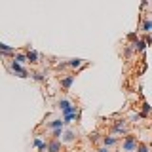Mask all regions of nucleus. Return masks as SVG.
Instances as JSON below:
<instances>
[{
	"label": "nucleus",
	"instance_id": "nucleus-1",
	"mask_svg": "<svg viewBox=\"0 0 152 152\" xmlns=\"http://www.w3.org/2000/svg\"><path fill=\"white\" fill-rule=\"evenodd\" d=\"M137 146H139V142H137V137H133V135H127L126 141L122 142L124 152H137Z\"/></svg>",
	"mask_w": 152,
	"mask_h": 152
},
{
	"label": "nucleus",
	"instance_id": "nucleus-2",
	"mask_svg": "<svg viewBox=\"0 0 152 152\" xmlns=\"http://www.w3.org/2000/svg\"><path fill=\"white\" fill-rule=\"evenodd\" d=\"M8 69L12 70L13 74H19V78H27V76H28V72H27L25 69H23V65H21V63H17V61H12Z\"/></svg>",
	"mask_w": 152,
	"mask_h": 152
},
{
	"label": "nucleus",
	"instance_id": "nucleus-3",
	"mask_svg": "<svg viewBox=\"0 0 152 152\" xmlns=\"http://www.w3.org/2000/svg\"><path fill=\"white\" fill-rule=\"evenodd\" d=\"M72 84H74V74H66V76L61 78V88L63 89H69Z\"/></svg>",
	"mask_w": 152,
	"mask_h": 152
},
{
	"label": "nucleus",
	"instance_id": "nucleus-4",
	"mask_svg": "<svg viewBox=\"0 0 152 152\" xmlns=\"http://www.w3.org/2000/svg\"><path fill=\"white\" fill-rule=\"evenodd\" d=\"M126 131H127L126 120H118L116 124H114V133H126Z\"/></svg>",
	"mask_w": 152,
	"mask_h": 152
},
{
	"label": "nucleus",
	"instance_id": "nucleus-5",
	"mask_svg": "<svg viewBox=\"0 0 152 152\" xmlns=\"http://www.w3.org/2000/svg\"><path fill=\"white\" fill-rule=\"evenodd\" d=\"M146 44H148L146 40H141V38H137L135 44H131V46H133V50H135V51H145V50H146Z\"/></svg>",
	"mask_w": 152,
	"mask_h": 152
},
{
	"label": "nucleus",
	"instance_id": "nucleus-6",
	"mask_svg": "<svg viewBox=\"0 0 152 152\" xmlns=\"http://www.w3.org/2000/svg\"><path fill=\"white\" fill-rule=\"evenodd\" d=\"M48 152H61V142L57 139L50 141V142H48Z\"/></svg>",
	"mask_w": 152,
	"mask_h": 152
},
{
	"label": "nucleus",
	"instance_id": "nucleus-7",
	"mask_svg": "<svg viewBox=\"0 0 152 152\" xmlns=\"http://www.w3.org/2000/svg\"><path fill=\"white\" fill-rule=\"evenodd\" d=\"M66 65H69L70 69H76V70H78V69H82V66L86 65V61H84V59H70Z\"/></svg>",
	"mask_w": 152,
	"mask_h": 152
},
{
	"label": "nucleus",
	"instance_id": "nucleus-8",
	"mask_svg": "<svg viewBox=\"0 0 152 152\" xmlns=\"http://www.w3.org/2000/svg\"><path fill=\"white\" fill-rule=\"evenodd\" d=\"M34 146H36L40 152H48V142H44L42 139H38V137L34 139Z\"/></svg>",
	"mask_w": 152,
	"mask_h": 152
},
{
	"label": "nucleus",
	"instance_id": "nucleus-9",
	"mask_svg": "<svg viewBox=\"0 0 152 152\" xmlns=\"http://www.w3.org/2000/svg\"><path fill=\"white\" fill-rule=\"evenodd\" d=\"M63 126H65V120H59V118H57V120H51L50 124H48L50 129H57V127H63Z\"/></svg>",
	"mask_w": 152,
	"mask_h": 152
},
{
	"label": "nucleus",
	"instance_id": "nucleus-10",
	"mask_svg": "<svg viewBox=\"0 0 152 152\" xmlns=\"http://www.w3.org/2000/svg\"><path fill=\"white\" fill-rule=\"evenodd\" d=\"M13 61H17V63H27L28 61V57H27V53H13Z\"/></svg>",
	"mask_w": 152,
	"mask_h": 152
},
{
	"label": "nucleus",
	"instance_id": "nucleus-11",
	"mask_svg": "<svg viewBox=\"0 0 152 152\" xmlns=\"http://www.w3.org/2000/svg\"><path fill=\"white\" fill-rule=\"evenodd\" d=\"M116 142H118L116 137H104V139H103V145L107 146V148H108V146H114Z\"/></svg>",
	"mask_w": 152,
	"mask_h": 152
},
{
	"label": "nucleus",
	"instance_id": "nucleus-12",
	"mask_svg": "<svg viewBox=\"0 0 152 152\" xmlns=\"http://www.w3.org/2000/svg\"><path fill=\"white\" fill-rule=\"evenodd\" d=\"M74 139H76L74 131H70V129H69V131H65V135H63V141H65V142H72Z\"/></svg>",
	"mask_w": 152,
	"mask_h": 152
},
{
	"label": "nucleus",
	"instance_id": "nucleus-13",
	"mask_svg": "<svg viewBox=\"0 0 152 152\" xmlns=\"http://www.w3.org/2000/svg\"><path fill=\"white\" fill-rule=\"evenodd\" d=\"M0 50H2V53H4V55H10V53H15V50H13V48H10L8 44H0Z\"/></svg>",
	"mask_w": 152,
	"mask_h": 152
},
{
	"label": "nucleus",
	"instance_id": "nucleus-14",
	"mask_svg": "<svg viewBox=\"0 0 152 152\" xmlns=\"http://www.w3.org/2000/svg\"><path fill=\"white\" fill-rule=\"evenodd\" d=\"M27 57H28V63H38V53L36 51H27Z\"/></svg>",
	"mask_w": 152,
	"mask_h": 152
},
{
	"label": "nucleus",
	"instance_id": "nucleus-15",
	"mask_svg": "<svg viewBox=\"0 0 152 152\" xmlns=\"http://www.w3.org/2000/svg\"><path fill=\"white\" fill-rule=\"evenodd\" d=\"M150 112H152V107H150V104L148 103H142V116H150Z\"/></svg>",
	"mask_w": 152,
	"mask_h": 152
},
{
	"label": "nucleus",
	"instance_id": "nucleus-16",
	"mask_svg": "<svg viewBox=\"0 0 152 152\" xmlns=\"http://www.w3.org/2000/svg\"><path fill=\"white\" fill-rule=\"evenodd\" d=\"M142 31H145V32L152 31V21H150V19H145V21H142Z\"/></svg>",
	"mask_w": 152,
	"mask_h": 152
},
{
	"label": "nucleus",
	"instance_id": "nucleus-17",
	"mask_svg": "<svg viewBox=\"0 0 152 152\" xmlns=\"http://www.w3.org/2000/svg\"><path fill=\"white\" fill-rule=\"evenodd\" d=\"M51 135H53V139H59V137L63 135V127H57V129H51Z\"/></svg>",
	"mask_w": 152,
	"mask_h": 152
},
{
	"label": "nucleus",
	"instance_id": "nucleus-18",
	"mask_svg": "<svg viewBox=\"0 0 152 152\" xmlns=\"http://www.w3.org/2000/svg\"><path fill=\"white\" fill-rule=\"evenodd\" d=\"M70 104H72L70 101H66V99H61V101H59V108H61V110H65V108L70 107Z\"/></svg>",
	"mask_w": 152,
	"mask_h": 152
},
{
	"label": "nucleus",
	"instance_id": "nucleus-19",
	"mask_svg": "<svg viewBox=\"0 0 152 152\" xmlns=\"http://www.w3.org/2000/svg\"><path fill=\"white\" fill-rule=\"evenodd\" d=\"M137 152H150V146L142 145V142H139V146H137Z\"/></svg>",
	"mask_w": 152,
	"mask_h": 152
},
{
	"label": "nucleus",
	"instance_id": "nucleus-20",
	"mask_svg": "<svg viewBox=\"0 0 152 152\" xmlns=\"http://www.w3.org/2000/svg\"><path fill=\"white\" fill-rule=\"evenodd\" d=\"M31 76H32V80H36V82H42V80H44V74H40V72H32Z\"/></svg>",
	"mask_w": 152,
	"mask_h": 152
},
{
	"label": "nucleus",
	"instance_id": "nucleus-21",
	"mask_svg": "<svg viewBox=\"0 0 152 152\" xmlns=\"http://www.w3.org/2000/svg\"><path fill=\"white\" fill-rule=\"evenodd\" d=\"M141 118H142L141 112H133V114H131V122H137V120H141Z\"/></svg>",
	"mask_w": 152,
	"mask_h": 152
},
{
	"label": "nucleus",
	"instance_id": "nucleus-22",
	"mask_svg": "<svg viewBox=\"0 0 152 152\" xmlns=\"http://www.w3.org/2000/svg\"><path fill=\"white\" fill-rule=\"evenodd\" d=\"M127 38H129V40H137V34H135V32H131V34L127 36Z\"/></svg>",
	"mask_w": 152,
	"mask_h": 152
},
{
	"label": "nucleus",
	"instance_id": "nucleus-23",
	"mask_svg": "<svg viewBox=\"0 0 152 152\" xmlns=\"http://www.w3.org/2000/svg\"><path fill=\"white\" fill-rule=\"evenodd\" d=\"M146 4H148V0H141V6H142V8H145Z\"/></svg>",
	"mask_w": 152,
	"mask_h": 152
},
{
	"label": "nucleus",
	"instance_id": "nucleus-24",
	"mask_svg": "<svg viewBox=\"0 0 152 152\" xmlns=\"http://www.w3.org/2000/svg\"><path fill=\"white\" fill-rule=\"evenodd\" d=\"M99 152H110V150H108V148H107V146H103V148H101V150H99Z\"/></svg>",
	"mask_w": 152,
	"mask_h": 152
},
{
	"label": "nucleus",
	"instance_id": "nucleus-25",
	"mask_svg": "<svg viewBox=\"0 0 152 152\" xmlns=\"http://www.w3.org/2000/svg\"><path fill=\"white\" fill-rule=\"evenodd\" d=\"M150 152H152V142H150Z\"/></svg>",
	"mask_w": 152,
	"mask_h": 152
}]
</instances>
